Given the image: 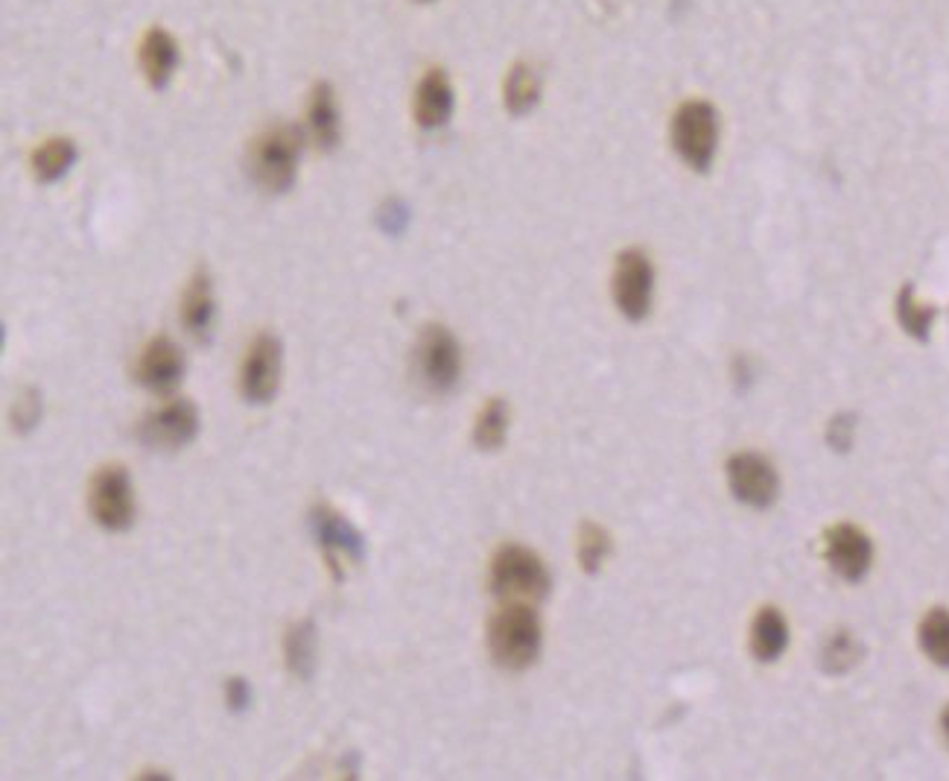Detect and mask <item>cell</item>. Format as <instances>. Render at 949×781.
Returning a JSON list of instances; mask_svg holds the SVG:
<instances>
[{
	"instance_id": "1",
	"label": "cell",
	"mask_w": 949,
	"mask_h": 781,
	"mask_svg": "<svg viewBox=\"0 0 949 781\" xmlns=\"http://www.w3.org/2000/svg\"><path fill=\"white\" fill-rule=\"evenodd\" d=\"M302 155V130L278 123L269 126L248 146V176L266 194H284L293 187Z\"/></svg>"
},
{
	"instance_id": "2",
	"label": "cell",
	"mask_w": 949,
	"mask_h": 781,
	"mask_svg": "<svg viewBox=\"0 0 949 781\" xmlns=\"http://www.w3.org/2000/svg\"><path fill=\"white\" fill-rule=\"evenodd\" d=\"M488 650L503 670H527L541 656V620L529 604H506L488 623Z\"/></svg>"
},
{
	"instance_id": "3",
	"label": "cell",
	"mask_w": 949,
	"mask_h": 781,
	"mask_svg": "<svg viewBox=\"0 0 949 781\" xmlns=\"http://www.w3.org/2000/svg\"><path fill=\"white\" fill-rule=\"evenodd\" d=\"M488 586L506 604H538L550 595V571L541 556L523 545H503L491 559Z\"/></svg>"
},
{
	"instance_id": "4",
	"label": "cell",
	"mask_w": 949,
	"mask_h": 781,
	"mask_svg": "<svg viewBox=\"0 0 949 781\" xmlns=\"http://www.w3.org/2000/svg\"><path fill=\"white\" fill-rule=\"evenodd\" d=\"M672 146L693 170H711L718 150V114L707 100H686L672 114Z\"/></svg>"
},
{
	"instance_id": "5",
	"label": "cell",
	"mask_w": 949,
	"mask_h": 781,
	"mask_svg": "<svg viewBox=\"0 0 949 781\" xmlns=\"http://www.w3.org/2000/svg\"><path fill=\"white\" fill-rule=\"evenodd\" d=\"M89 509L94 521L109 532H123L135 521L132 477L120 463L96 468L89 486Z\"/></svg>"
},
{
	"instance_id": "6",
	"label": "cell",
	"mask_w": 949,
	"mask_h": 781,
	"mask_svg": "<svg viewBox=\"0 0 949 781\" xmlns=\"http://www.w3.org/2000/svg\"><path fill=\"white\" fill-rule=\"evenodd\" d=\"M418 381L430 393H450L462 372V352L459 343L445 325H427L416 346Z\"/></svg>"
},
{
	"instance_id": "7",
	"label": "cell",
	"mask_w": 949,
	"mask_h": 781,
	"mask_svg": "<svg viewBox=\"0 0 949 781\" xmlns=\"http://www.w3.org/2000/svg\"><path fill=\"white\" fill-rule=\"evenodd\" d=\"M611 291H614V302L625 320H631V323L646 320L649 311H652L654 291L652 261L640 250L620 252L614 264V278H611Z\"/></svg>"
},
{
	"instance_id": "8",
	"label": "cell",
	"mask_w": 949,
	"mask_h": 781,
	"mask_svg": "<svg viewBox=\"0 0 949 781\" xmlns=\"http://www.w3.org/2000/svg\"><path fill=\"white\" fill-rule=\"evenodd\" d=\"M196 434H200V410L187 398H170L159 410L146 413L137 425V439L146 448H161V452L182 448L193 443Z\"/></svg>"
},
{
	"instance_id": "9",
	"label": "cell",
	"mask_w": 949,
	"mask_h": 781,
	"mask_svg": "<svg viewBox=\"0 0 949 781\" xmlns=\"http://www.w3.org/2000/svg\"><path fill=\"white\" fill-rule=\"evenodd\" d=\"M280 381V343L272 334H257L239 366V393L252 404L275 398Z\"/></svg>"
},
{
	"instance_id": "10",
	"label": "cell",
	"mask_w": 949,
	"mask_h": 781,
	"mask_svg": "<svg viewBox=\"0 0 949 781\" xmlns=\"http://www.w3.org/2000/svg\"><path fill=\"white\" fill-rule=\"evenodd\" d=\"M310 524H313V532H316V541H319L322 554H325L327 568L334 571L336 580H343L339 559L363 562V556H366V539H363L359 530H354L351 524L345 521L336 509L325 507V504L313 507Z\"/></svg>"
},
{
	"instance_id": "11",
	"label": "cell",
	"mask_w": 949,
	"mask_h": 781,
	"mask_svg": "<svg viewBox=\"0 0 949 781\" xmlns=\"http://www.w3.org/2000/svg\"><path fill=\"white\" fill-rule=\"evenodd\" d=\"M727 484L736 500L754 509L772 507L777 498V471L757 452H739L727 459Z\"/></svg>"
},
{
	"instance_id": "12",
	"label": "cell",
	"mask_w": 949,
	"mask_h": 781,
	"mask_svg": "<svg viewBox=\"0 0 949 781\" xmlns=\"http://www.w3.org/2000/svg\"><path fill=\"white\" fill-rule=\"evenodd\" d=\"M824 556L841 580L859 582L870 568L874 545L856 524H836L824 536Z\"/></svg>"
},
{
	"instance_id": "13",
	"label": "cell",
	"mask_w": 949,
	"mask_h": 781,
	"mask_svg": "<svg viewBox=\"0 0 949 781\" xmlns=\"http://www.w3.org/2000/svg\"><path fill=\"white\" fill-rule=\"evenodd\" d=\"M182 352L170 337H152L135 363V381L141 387L152 389V393H167L178 384L182 378Z\"/></svg>"
},
{
	"instance_id": "14",
	"label": "cell",
	"mask_w": 949,
	"mask_h": 781,
	"mask_svg": "<svg viewBox=\"0 0 949 781\" xmlns=\"http://www.w3.org/2000/svg\"><path fill=\"white\" fill-rule=\"evenodd\" d=\"M214 316H216L214 284H211L208 270L200 266V270L191 275L187 287H184L182 325L184 331L196 339V343H208L211 328H214Z\"/></svg>"
},
{
	"instance_id": "15",
	"label": "cell",
	"mask_w": 949,
	"mask_h": 781,
	"mask_svg": "<svg viewBox=\"0 0 949 781\" xmlns=\"http://www.w3.org/2000/svg\"><path fill=\"white\" fill-rule=\"evenodd\" d=\"M453 82L441 68H432L421 77L416 89V123L421 130H439L453 114Z\"/></svg>"
},
{
	"instance_id": "16",
	"label": "cell",
	"mask_w": 949,
	"mask_h": 781,
	"mask_svg": "<svg viewBox=\"0 0 949 781\" xmlns=\"http://www.w3.org/2000/svg\"><path fill=\"white\" fill-rule=\"evenodd\" d=\"M137 62H141V71H144L146 82L152 89H164L178 65V44L176 39L161 30V27H152L150 33L141 41V50H137Z\"/></svg>"
},
{
	"instance_id": "17",
	"label": "cell",
	"mask_w": 949,
	"mask_h": 781,
	"mask_svg": "<svg viewBox=\"0 0 949 781\" xmlns=\"http://www.w3.org/2000/svg\"><path fill=\"white\" fill-rule=\"evenodd\" d=\"M307 126H310L313 141L322 150H334L343 135V121H339V105H336V94L327 82L313 85L310 103H307Z\"/></svg>"
},
{
	"instance_id": "18",
	"label": "cell",
	"mask_w": 949,
	"mask_h": 781,
	"mask_svg": "<svg viewBox=\"0 0 949 781\" xmlns=\"http://www.w3.org/2000/svg\"><path fill=\"white\" fill-rule=\"evenodd\" d=\"M789 645V623L777 609L766 606L751 623V652L757 661H777Z\"/></svg>"
},
{
	"instance_id": "19",
	"label": "cell",
	"mask_w": 949,
	"mask_h": 781,
	"mask_svg": "<svg viewBox=\"0 0 949 781\" xmlns=\"http://www.w3.org/2000/svg\"><path fill=\"white\" fill-rule=\"evenodd\" d=\"M284 659L293 677L310 679L316 668V627L313 620H298L284 636Z\"/></svg>"
},
{
	"instance_id": "20",
	"label": "cell",
	"mask_w": 949,
	"mask_h": 781,
	"mask_svg": "<svg viewBox=\"0 0 949 781\" xmlns=\"http://www.w3.org/2000/svg\"><path fill=\"white\" fill-rule=\"evenodd\" d=\"M76 144L71 138H50L44 144L32 153V176L50 185V182H59V179L73 168L76 162Z\"/></svg>"
},
{
	"instance_id": "21",
	"label": "cell",
	"mask_w": 949,
	"mask_h": 781,
	"mask_svg": "<svg viewBox=\"0 0 949 781\" xmlns=\"http://www.w3.org/2000/svg\"><path fill=\"white\" fill-rule=\"evenodd\" d=\"M538 100H541V77H538V71H534L532 65L518 62V65L509 71V77H506V85H503L506 109H509L514 118H520V114L532 112L534 105H538Z\"/></svg>"
},
{
	"instance_id": "22",
	"label": "cell",
	"mask_w": 949,
	"mask_h": 781,
	"mask_svg": "<svg viewBox=\"0 0 949 781\" xmlns=\"http://www.w3.org/2000/svg\"><path fill=\"white\" fill-rule=\"evenodd\" d=\"M509 434V404L503 398H491L479 413L477 427H473V443L486 452H494L506 443Z\"/></svg>"
},
{
	"instance_id": "23",
	"label": "cell",
	"mask_w": 949,
	"mask_h": 781,
	"mask_svg": "<svg viewBox=\"0 0 949 781\" xmlns=\"http://www.w3.org/2000/svg\"><path fill=\"white\" fill-rule=\"evenodd\" d=\"M935 316H938V311L929 305H920L918 296H915V287L906 284V287L900 291V296H897V320H900V325L906 328V334H911L915 339L926 343L929 334H932Z\"/></svg>"
},
{
	"instance_id": "24",
	"label": "cell",
	"mask_w": 949,
	"mask_h": 781,
	"mask_svg": "<svg viewBox=\"0 0 949 781\" xmlns=\"http://www.w3.org/2000/svg\"><path fill=\"white\" fill-rule=\"evenodd\" d=\"M920 647L935 665L949 668V612L947 609H932L920 620Z\"/></svg>"
},
{
	"instance_id": "25",
	"label": "cell",
	"mask_w": 949,
	"mask_h": 781,
	"mask_svg": "<svg viewBox=\"0 0 949 781\" xmlns=\"http://www.w3.org/2000/svg\"><path fill=\"white\" fill-rule=\"evenodd\" d=\"M611 556V532L593 521H584L579 530V565L584 574H599Z\"/></svg>"
},
{
	"instance_id": "26",
	"label": "cell",
	"mask_w": 949,
	"mask_h": 781,
	"mask_svg": "<svg viewBox=\"0 0 949 781\" xmlns=\"http://www.w3.org/2000/svg\"><path fill=\"white\" fill-rule=\"evenodd\" d=\"M861 656V647L856 645V638L850 636V632H845V629H838V632H833L830 638H827V645H824L822 650V668L827 670V673H845V670H850L859 661Z\"/></svg>"
},
{
	"instance_id": "27",
	"label": "cell",
	"mask_w": 949,
	"mask_h": 781,
	"mask_svg": "<svg viewBox=\"0 0 949 781\" xmlns=\"http://www.w3.org/2000/svg\"><path fill=\"white\" fill-rule=\"evenodd\" d=\"M41 419V398L35 389H24V395L16 402V410H12V425H16L18 434H27L32 427L39 425Z\"/></svg>"
},
{
	"instance_id": "28",
	"label": "cell",
	"mask_w": 949,
	"mask_h": 781,
	"mask_svg": "<svg viewBox=\"0 0 949 781\" xmlns=\"http://www.w3.org/2000/svg\"><path fill=\"white\" fill-rule=\"evenodd\" d=\"M225 702L232 711H246L252 702V688L243 677H232L225 682Z\"/></svg>"
},
{
	"instance_id": "29",
	"label": "cell",
	"mask_w": 949,
	"mask_h": 781,
	"mask_svg": "<svg viewBox=\"0 0 949 781\" xmlns=\"http://www.w3.org/2000/svg\"><path fill=\"white\" fill-rule=\"evenodd\" d=\"M854 416H836V419L830 422V434H827V439H830L833 448H850V443H854Z\"/></svg>"
},
{
	"instance_id": "30",
	"label": "cell",
	"mask_w": 949,
	"mask_h": 781,
	"mask_svg": "<svg viewBox=\"0 0 949 781\" xmlns=\"http://www.w3.org/2000/svg\"><path fill=\"white\" fill-rule=\"evenodd\" d=\"M941 726H943V734H947V741H949V706H947V709H943Z\"/></svg>"
},
{
	"instance_id": "31",
	"label": "cell",
	"mask_w": 949,
	"mask_h": 781,
	"mask_svg": "<svg viewBox=\"0 0 949 781\" xmlns=\"http://www.w3.org/2000/svg\"><path fill=\"white\" fill-rule=\"evenodd\" d=\"M421 3H427V0H421Z\"/></svg>"
}]
</instances>
